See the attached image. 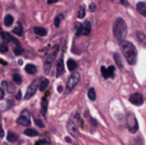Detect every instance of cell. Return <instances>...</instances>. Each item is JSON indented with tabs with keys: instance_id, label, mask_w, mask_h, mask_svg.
<instances>
[{
	"instance_id": "6da1fadb",
	"label": "cell",
	"mask_w": 146,
	"mask_h": 145,
	"mask_svg": "<svg viewBox=\"0 0 146 145\" xmlns=\"http://www.w3.org/2000/svg\"><path fill=\"white\" fill-rule=\"evenodd\" d=\"M120 47L125 59L130 65H135L137 61V51L135 46L128 41H123L120 43Z\"/></svg>"
},
{
	"instance_id": "7a4b0ae2",
	"label": "cell",
	"mask_w": 146,
	"mask_h": 145,
	"mask_svg": "<svg viewBox=\"0 0 146 145\" xmlns=\"http://www.w3.org/2000/svg\"><path fill=\"white\" fill-rule=\"evenodd\" d=\"M112 30H113L114 36L119 42L121 43L123 41H125V37L127 35V26L122 18L119 17L115 20Z\"/></svg>"
},
{
	"instance_id": "3957f363",
	"label": "cell",
	"mask_w": 146,
	"mask_h": 145,
	"mask_svg": "<svg viewBox=\"0 0 146 145\" xmlns=\"http://www.w3.org/2000/svg\"><path fill=\"white\" fill-rule=\"evenodd\" d=\"M59 52V46H55L53 51L48 55V57L46 58V61H45V64H44V71L46 73H49L50 72L51 68H52V65L54 63V60L56 59V56Z\"/></svg>"
},
{
	"instance_id": "277c9868",
	"label": "cell",
	"mask_w": 146,
	"mask_h": 145,
	"mask_svg": "<svg viewBox=\"0 0 146 145\" xmlns=\"http://www.w3.org/2000/svg\"><path fill=\"white\" fill-rule=\"evenodd\" d=\"M126 123H127V128H128V130L131 133H135L138 130V122H137V119L135 117L134 113H132V112L127 113Z\"/></svg>"
},
{
	"instance_id": "5b68a950",
	"label": "cell",
	"mask_w": 146,
	"mask_h": 145,
	"mask_svg": "<svg viewBox=\"0 0 146 145\" xmlns=\"http://www.w3.org/2000/svg\"><path fill=\"white\" fill-rule=\"evenodd\" d=\"M81 79V75L78 72H75L72 73V75L70 77V79H68V83H67V93H70L76 85H78V83L80 81Z\"/></svg>"
},
{
	"instance_id": "8992f818",
	"label": "cell",
	"mask_w": 146,
	"mask_h": 145,
	"mask_svg": "<svg viewBox=\"0 0 146 145\" xmlns=\"http://www.w3.org/2000/svg\"><path fill=\"white\" fill-rule=\"evenodd\" d=\"M38 87H40V81H39L38 79H34V81L30 83L29 87H28L27 93H26V95H25V99H29L30 97H32L33 95H35V93L37 91V89H38Z\"/></svg>"
},
{
	"instance_id": "52a82bcc",
	"label": "cell",
	"mask_w": 146,
	"mask_h": 145,
	"mask_svg": "<svg viewBox=\"0 0 146 145\" xmlns=\"http://www.w3.org/2000/svg\"><path fill=\"white\" fill-rule=\"evenodd\" d=\"M17 122L21 125L24 126H29L31 124V114L28 110H23L22 113L20 114V116L18 117Z\"/></svg>"
},
{
	"instance_id": "ba28073f",
	"label": "cell",
	"mask_w": 146,
	"mask_h": 145,
	"mask_svg": "<svg viewBox=\"0 0 146 145\" xmlns=\"http://www.w3.org/2000/svg\"><path fill=\"white\" fill-rule=\"evenodd\" d=\"M67 128H68V131L70 132L73 137L78 138L79 137V130H78V127L76 125V123L73 121V120H69L67 122Z\"/></svg>"
},
{
	"instance_id": "9c48e42d",
	"label": "cell",
	"mask_w": 146,
	"mask_h": 145,
	"mask_svg": "<svg viewBox=\"0 0 146 145\" xmlns=\"http://www.w3.org/2000/svg\"><path fill=\"white\" fill-rule=\"evenodd\" d=\"M129 101L134 105H141L143 103V101H144V99H143V97L140 93H135L129 97Z\"/></svg>"
},
{
	"instance_id": "30bf717a",
	"label": "cell",
	"mask_w": 146,
	"mask_h": 145,
	"mask_svg": "<svg viewBox=\"0 0 146 145\" xmlns=\"http://www.w3.org/2000/svg\"><path fill=\"white\" fill-rule=\"evenodd\" d=\"M100 71H102V75L104 79H110V77H114V67L113 66H110L108 68L102 67Z\"/></svg>"
},
{
	"instance_id": "8fae6325",
	"label": "cell",
	"mask_w": 146,
	"mask_h": 145,
	"mask_svg": "<svg viewBox=\"0 0 146 145\" xmlns=\"http://www.w3.org/2000/svg\"><path fill=\"white\" fill-rule=\"evenodd\" d=\"M136 9L141 15L146 17V2H138L136 4Z\"/></svg>"
},
{
	"instance_id": "7c38bea8",
	"label": "cell",
	"mask_w": 146,
	"mask_h": 145,
	"mask_svg": "<svg viewBox=\"0 0 146 145\" xmlns=\"http://www.w3.org/2000/svg\"><path fill=\"white\" fill-rule=\"evenodd\" d=\"M64 71H65V67H64V61L63 58L60 59L58 64H57V77H60L64 73Z\"/></svg>"
},
{
	"instance_id": "4fadbf2b",
	"label": "cell",
	"mask_w": 146,
	"mask_h": 145,
	"mask_svg": "<svg viewBox=\"0 0 146 145\" xmlns=\"http://www.w3.org/2000/svg\"><path fill=\"white\" fill-rule=\"evenodd\" d=\"M136 37H137V40L139 41V43L146 48V35L145 34L141 31H137L136 32Z\"/></svg>"
},
{
	"instance_id": "5bb4252c",
	"label": "cell",
	"mask_w": 146,
	"mask_h": 145,
	"mask_svg": "<svg viewBox=\"0 0 146 145\" xmlns=\"http://www.w3.org/2000/svg\"><path fill=\"white\" fill-rule=\"evenodd\" d=\"M90 30H92V25L90 21H86L85 23H83V35H90Z\"/></svg>"
},
{
	"instance_id": "9a60e30c",
	"label": "cell",
	"mask_w": 146,
	"mask_h": 145,
	"mask_svg": "<svg viewBox=\"0 0 146 145\" xmlns=\"http://www.w3.org/2000/svg\"><path fill=\"white\" fill-rule=\"evenodd\" d=\"M47 109H48V99L46 97L42 99V103H41V112H42L43 115H46Z\"/></svg>"
},
{
	"instance_id": "2e32d148",
	"label": "cell",
	"mask_w": 146,
	"mask_h": 145,
	"mask_svg": "<svg viewBox=\"0 0 146 145\" xmlns=\"http://www.w3.org/2000/svg\"><path fill=\"white\" fill-rule=\"evenodd\" d=\"M67 65H68V69H69V70L71 71V72L75 71L76 69H77V67H78V65H77V63H76V61H74L73 59H70V60H68Z\"/></svg>"
},
{
	"instance_id": "e0dca14e",
	"label": "cell",
	"mask_w": 146,
	"mask_h": 145,
	"mask_svg": "<svg viewBox=\"0 0 146 145\" xmlns=\"http://www.w3.org/2000/svg\"><path fill=\"white\" fill-rule=\"evenodd\" d=\"M34 32L39 36H46L47 35V30L43 27H35Z\"/></svg>"
},
{
	"instance_id": "ac0fdd59",
	"label": "cell",
	"mask_w": 146,
	"mask_h": 145,
	"mask_svg": "<svg viewBox=\"0 0 146 145\" xmlns=\"http://www.w3.org/2000/svg\"><path fill=\"white\" fill-rule=\"evenodd\" d=\"M25 71L30 75H34L35 73L37 72V68L32 64H28L27 66L25 67Z\"/></svg>"
},
{
	"instance_id": "d6986e66",
	"label": "cell",
	"mask_w": 146,
	"mask_h": 145,
	"mask_svg": "<svg viewBox=\"0 0 146 145\" xmlns=\"http://www.w3.org/2000/svg\"><path fill=\"white\" fill-rule=\"evenodd\" d=\"M2 87H4V89H6V91H8V93H13L14 91V87H13V85H10L9 83H8V81H2Z\"/></svg>"
},
{
	"instance_id": "ffe728a7",
	"label": "cell",
	"mask_w": 146,
	"mask_h": 145,
	"mask_svg": "<svg viewBox=\"0 0 146 145\" xmlns=\"http://www.w3.org/2000/svg\"><path fill=\"white\" fill-rule=\"evenodd\" d=\"M18 135L16 133H14V132H8L7 134V140L9 142H15L18 140Z\"/></svg>"
},
{
	"instance_id": "44dd1931",
	"label": "cell",
	"mask_w": 146,
	"mask_h": 145,
	"mask_svg": "<svg viewBox=\"0 0 146 145\" xmlns=\"http://www.w3.org/2000/svg\"><path fill=\"white\" fill-rule=\"evenodd\" d=\"M48 85H49V79H42V81H40V87H39V89H40L41 91H44L45 89L48 87Z\"/></svg>"
},
{
	"instance_id": "7402d4cb",
	"label": "cell",
	"mask_w": 146,
	"mask_h": 145,
	"mask_svg": "<svg viewBox=\"0 0 146 145\" xmlns=\"http://www.w3.org/2000/svg\"><path fill=\"white\" fill-rule=\"evenodd\" d=\"M13 32H14V34H16V35H18V36L23 35V28H22L21 24L18 23L17 26L13 29Z\"/></svg>"
},
{
	"instance_id": "603a6c76",
	"label": "cell",
	"mask_w": 146,
	"mask_h": 145,
	"mask_svg": "<svg viewBox=\"0 0 146 145\" xmlns=\"http://www.w3.org/2000/svg\"><path fill=\"white\" fill-rule=\"evenodd\" d=\"M13 21H14V19H13V17H12L11 15H6L5 16V18H4V24H5V26H11L12 24H13Z\"/></svg>"
},
{
	"instance_id": "cb8c5ba5",
	"label": "cell",
	"mask_w": 146,
	"mask_h": 145,
	"mask_svg": "<svg viewBox=\"0 0 146 145\" xmlns=\"http://www.w3.org/2000/svg\"><path fill=\"white\" fill-rule=\"evenodd\" d=\"M24 133H25L27 136H31V137L38 136V132H37L35 129H33V128H28V129H26L25 131H24Z\"/></svg>"
},
{
	"instance_id": "d4e9b609",
	"label": "cell",
	"mask_w": 146,
	"mask_h": 145,
	"mask_svg": "<svg viewBox=\"0 0 146 145\" xmlns=\"http://www.w3.org/2000/svg\"><path fill=\"white\" fill-rule=\"evenodd\" d=\"M88 97L90 101H96V91H94V87H90L88 89Z\"/></svg>"
},
{
	"instance_id": "484cf974",
	"label": "cell",
	"mask_w": 146,
	"mask_h": 145,
	"mask_svg": "<svg viewBox=\"0 0 146 145\" xmlns=\"http://www.w3.org/2000/svg\"><path fill=\"white\" fill-rule=\"evenodd\" d=\"M0 34H1V36H2V39H3V41L5 43H8L9 41H11L12 40V37L9 35V34H7V33H5V32H3L1 29H0Z\"/></svg>"
},
{
	"instance_id": "4316f807",
	"label": "cell",
	"mask_w": 146,
	"mask_h": 145,
	"mask_svg": "<svg viewBox=\"0 0 146 145\" xmlns=\"http://www.w3.org/2000/svg\"><path fill=\"white\" fill-rule=\"evenodd\" d=\"M76 35L77 36L83 35V24L81 23L76 24Z\"/></svg>"
},
{
	"instance_id": "83f0119b",
	"label": "cell",
	"mask_w": 146,
	"mask_h": 145,
	"mask_svg": "<svg viewBox=\"0 0 146 145\" xmlns=\"http://www.w3.org/2000/svg\"><path fill=\"white\" fill-rule=\"evenodd\" d=\"M129 145H142V140L140 137H134L129 141Z\"/></svg>"
},
{
	"instance_id": "f1b7e54d",
	"label": "cell",
	"mask_w": 146,
	"mask_h": 145,
	"mask_svg": "<svg viewBox=\"0 0 146 145\" xmlns=\"http://www.w3.org/2000/svg\"><path fill=\"white\" fill-rule=\"evenodd\" d=\"M114 60H115V63H116L117 67H118V68L121 70V69L123 68V66H122V62H121V60H120V58H119L118 54H114Z\"/></svg>"
},
{
	"instance_id": "f546056e",
	"label": "cell",
	"mask_w": 146,
	"mask_h": 145,
	"mask_svg": "<svg viewBox=\"0 0 146 145\" xmlns=\"http://www.w3.org/2000/svg\"><path fill=\"white\" fill-rule=\"evenodd\" d=\"M63 18H64L63 14H59V15L55 18V26H56V27H59L60 24H61V22H62V20H63Z\"/></svg>"
},
{
	"instance_id": "4dcf8cb0",
	"label": "cell",
	"mask_w": 146,
	"mask_h": 145,
	"mask_svg": "<svg viewBox=\"0 0 146 145\" xmlns=\"http://www.w3.org/2000/svg\"><path fill=\"white\" fill-rule=\"evenodd\" d=\"M78 16L79 18H84L86 16V9H85V6H81L79 9V12H78Z\"/></svg>"
},
{
	"instance_id": "1f68e13d",
	"label": "cell",
	"mask_w": 146,
	"mask_h": 145,
	"mask_svg": "<svg viewBox=\"0 0 146 145\" xmlns=\"http://www.w3.org/2000/svg\"><path fill=\"white\" fill-rule=\"evenodd\" d=\"M13 81L15 83H17V85H20V83H22V77H20V75H18V73H15V75H13Z\"/></svg>"
},
{
	"instance_id": "d6a6232c",
	"label": "cell",
	"mask_w": 146,
	"mask_h": 145,
	"mask_svg": "<svg viewBox=\"0 0 146 145\" xmlns=\"http://www.w3.org/2000/svg\"><path fill=\"white\" fill-rule=\"evenodd\" d=\"M14 53H15V55H17V56L21 55L22 53H23V49H22V47H20V46L15 47V48H14Z\"/></svg>"
},
{
	"instance_id": "836d02e7",
	"label": "cell",
	"mask_w": 146,
	"mask_h": 145,
	"mask_svg": "<svg viewBox=\"0 0 146 145\" xmlns=\"http://www.w3.org/2000/svg\"><path fill=\"white\" fill-rule=\"evenodd\" d=\"M8 51L7 45L6 43H3V44H0V53H6Z\"/></svg>"
},
{
	"instance_id": "e575fe53",
	"label": "cell",
	"mask_w": 146,
	"mask_h": 145,
	"mask_svg": "<svg viewBox=\"0 0 146 145\" xmlns=\"http://www.w3.org/2000/svg\"><path fill=\"white\" fill-rule=\"evenodd\" d=\"M96 4L94 3H90V11H92V12H94V11H96Z\"/></svg>"
},
{
	"instance_id": "d590c367",
	"label": "cell",
	"mask_w": 146,
	"mask_h": 145,
	"mask_svg": "<svg viewBox=\"0 0 146 145\" xmlns=\"http://www.w3.org/2000/svg\"><path fill=\"white\" fill-rule=\"evenodd\" d=\"M35 122H36L37 125H39L40 127H42V128L44 127V124H43V122L41 121V119H36V120H35Z\"/></svg>"
},
{
	"instance_id": "8d00e7d4",
	"label": "cell",
	"mask_w": 146,
	"mask_h": 145,
	"mask_svg": "<svg viewBox=\"0 0 146 145\" xmlns=\"http://www.w3.org/2000/svg\"><path fill=\"white\" fill-rule=\"evenodd\" d=\"M4 97V91L2 87H0V99H3Z\"/></svg>"
},
{
	"instance_id": "74e56055",
	"label": "cell",
	"mask_w": 146,
	"mask_h": 145,
	"mask_svg": "<svg viewBox=\"0 0 146 145\" xmlns=\"http://www.w3.org/2000/svg\"><path fill=\"white\" fill-rule=\"evenodd\" d=\"M17 99H21V91H19V93H18V95H17Z\"/></svg>"
},
{
	"instance_id": "f35d334b",
	"label": "cell",
	"mask_w": 146,
	"mask_h": 145,
	"mask_svg": "<svg viewBox=\"0 0 146 145\" xmlns=\"http://www.w3.org/2000/svg\"><path fill=\"white\" fill-rule=\"evenodd\" d=\"M0 63H2V65H7V63L4 62V61H2V60H0Z\"/></svg>"
}]
</instances>
